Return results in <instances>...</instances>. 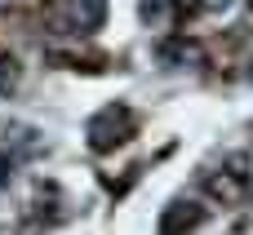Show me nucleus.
I'll use <instances>...</instances> for the list:
<instances>
[{"label":"nucleus","mask_w":253,"mask_h":235,"mask_svg":"<svg viewBox=\"0 0 253 235\" xmlns=\"http://www.w3.org/2000/svg\"><path fill=\"white\" fill-rule=\"evenodd\" d=\"M125 133H129V111H125V107H111V111H102V116L89 124V142H93V151L116 147V138H125Z\"/></svg>","instance_id":"1"},{"label":"nucleus","mask_w":253,"mask_h":235,"mask_svg":"<svg viewBox=\"0 0 253 235\" xmlns=\"http://www.w3.org/2000/svg\"><path fill=\"white\" fill-rule=\"evenodd\" d=\"M9 84H13V58L0 53V89H9Z\"/></svg>","instance_id":"2"}]
</instances>
